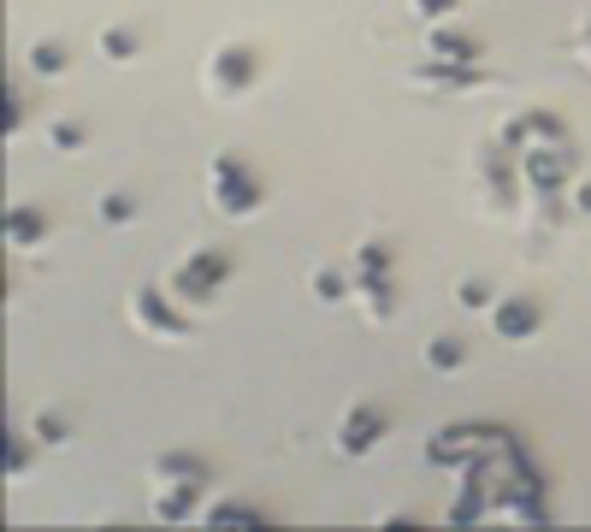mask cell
<instances>
[{
  "label": "cell",
  "instance_id": "9a60e30c",
  "mask_svg": "<svg viewBox=\"0 0 591 532\" xmlns=\"http://www.w3.org/2000/svg\"><path fill=\"white\" fill-rule=\"evenodd\" d=\"M355 296H361L367 320H391L396 314V278H367V284H355Z\"/></svg>",
  "mask_w": 591,
  "mask_h": 532
},
{
  "label": "cell",
  "instance_id": "ba28073f",
  "mask_svg": "<svg viewBox=\"0 0 591 532\" xmlns=\"http://www.w3.org/2000/svg\"><path fill=\"white\" fill-rule=\"evenodd\" d=\"M538 142H568V125L556 113H521V119L503 125V154H526Z\"/></svg>",
  "mask_w": 591,
  "mask_h": 532
},
{
  "label": "cell",
  "instance_id": "2e32d148",
  "mask_svg": "<svg viewBox=\"0 0 591 532\" xmlns=\"http://www.w3.org/2000/svg\"><path fill=\"white\" fill-rule=\"evenodd\" d=\"M308 290H314L320 302H343V296H355V272H343V266H320Z\"/></svg>",
  "mask_w": 591,
  "mask_h": 532
},
{
  "label": "cell",
  "instance_id": "e0dca14e",
  "mask_svg": "<svg viewBox=\"0 0 591 532\" xmlns=\"http://www.w3.org/2000/svg\"><path fill=\"white\" fill-rule=\"evenodd\" d=\"M101 54H107V60H136V54H142V36H136L131 24H107V30H101Z\"/></svg>",
  "mask_w": 591,
  "mask_h": 532
},
{
  "label": "cell",
  "instance_id": "7a4b0ae2",
  "mask_svg": "<svg viewBox=\"0 0 591 532\" xmlns=\"http://www.w3.org/2000/svg\"><path fill=\"white\" fill-rule=\"evenodd\" d=\"M225 284H231V255L225 249H190L184 261L172 266V278H166V290L178 302H213Z\"/></svg>",
  "mask_w": 591,
  "mask_h": 532
},
{
  "label": "cell",
  "instance_id": "7402d4cb",
  "mask_svg": "<svg viewBox=\"0 0 591 532\" xmlns=\"http://www.w3.org/2000/svg\"><path fill=\"white\" fill-rule=\"evenodd\" d=\"M95 213H101V225H131V219H136V201H131V196H119V190H107Z\"/></svg>",
  "mask_w": 591,
  "mask_h": 532
},
{
  "label": "cell",
  "instance_id": "3957f363",
  "mask_svg": "<svg viewBox=\"0 0 591 532\" xmlns=\"http://www.w3.org/2000/svg\"><path fill=\"white\" fill-rule=\"evenodd\" d=\"M568 178H574V148H568V142H538V148L521 154V184L532 196L556 201L568 190Z\"/></svg>",
  "mask_w": 591,
  "mask_h": 532
},
{
  "label": "cell",
  "instance_id": "5b68a950",
  "mask_svg": "<svg viewBox=\"0 0 591 532\" xmlns=\"http://www.w3.org/2000/svg\"><path fill=\"white\" fill-rule=\"evenodd\" d=\"M131 320L154 337H190L196 332V326L178 314V296H172V290H154V284H142L131 296Z\"/></svg>",
  "mask_w": 591,
  "mask_h": 532
},
{
  "label": "cell",
  "instance_id": "44dd1931",
  "mask_svg": "<svg viewBox=\"0 0 591 532\" xmlns=\"http://www.w3.org/2000/svg\"><path fill=\"white\" fill-rule=\"evenodd\" d=\"M48 142H54L60 154H77V148L89 142V131H83L77 119H54V125H48Z\"/></svg>",
  "mask_w": 591,
  "mask_h": 532
},
{
  "label": "cell",
  "instance_id": "d6986e66",
  "mask_svg": "<svg viewBox=\"0 0 591 532\" xmlns=\"http://www.w3.org/2000/svg\"><path fill=\"white\" fill-rule=\"evenodd\" d=\"M461 361H467L461 337H432V343H426V367H432V373H456Z\"/></svg>",
  "mask_w": 591,
  "mask_h": 532
},
{
  "label": "cell",
  "instance_id": "8fae6325",
  "mask_svg": "<svg viewBox=\"0 0 591 532\" xmlns=\"http://www.w3.org/2000/svg\"><path fill=\"white\" fill-rule=\"evenodd\" d=\"M201 491H207V485H178V479H166L160 497H154V521H196Z\"/></svg>",
  "mask_w": 591,
  "mask_h": 532
},
{
  "label": "cell",
  "instance_id": "ffe728a7",
  "mask_svg": "<svg viewBox=\"0 0 591 532\" xmlns=\"http://www.w3.org/2000/svg\"><path fill=\"white\" fill-rule=\"evenodd\" d=\"M30 438H36V444H66L71 420H66V414H54V408H42V414L30 420Z\"/></svg>",
  "mask_w": 591,
  "mask_h": 532
},
{
  "label": "cell",
  "instance_id": "8992f818",
  "mask_svg": "<svg viewBox=\"0 0 591 532\" xmlns=\"http://www.w3.org/2000/svg\"><path fill=\"white\" fill-rule=\"evenodd\" d=\"M491 332L503 337V343H526V337H538V332H544V302H538V296H526V290L497 296V302H491Z\"/></svg>",
  "mask_w": 591,
  "mask_h": 532
},
{
  "label": "cell",
  "instance_id": "30bf717a",
  "mask_svg": "<svg viewBox=\"0 0 591 532\" xmlns=\"http://www.w3.org/2000/svg\"><path fill=\"white\" fill-rule=\"evenodd\" d=\"M432 60H444V66H479L485 60V36H473V30H432Z\"/></svg>",
  "mask_w": 591,
  "mask_h": 532
},
{
  "label": "cell",
  "instance_id": "5bb4252c",
  "mask_svg": "<svg viewBox=\"0 0 591 532\" xmlns=\"http://www.w3.org/2000/svg\"><path fill=\"white\" fill-rule=\"evenodd\" d=\"M24 66L36 71V77H66L71 71V48L60 42V36H42V42L24 48Z\"/></svg>",
  "mask_w": 591,
  "mask_h": 532
},
{
  "label": "cell",
  "instance_id": "6da1fadb",
  "mask_svg": "<svg viewBox=\"0 0 591 532\" xmlns=\"http://www.w3.org/2000/svg\"><path fill=\"white\" fill-rule=\"evenodd\" d=\"M207 190H213V207L219 213H231V219H243V213H255L266 196L261 172L237 154V148H225V154H213V172H207Z\"/></svg>",
  "mask_w": 591,
  "mask_h": 532
},
{
  "label": "cell",
  "instance_id": "277c9868",
  "mask_svg": "<svg viewBox=\"0 0 591 532\" xmlns=\"http://www.w3.org/2000/svg\"><path fill=\"white\" fill-rule=\"evenodd\" d=\"M261 83V48L249 42H219L207 60V89L213 95H249Z\"/></svg>",
  "mask_w": 591,
  "mask_h": 532
},
{
  "label": "cell",
  "instance_id": "9c48e42d",
  "mask_svg": "<svg viewBox=\"0 0 591 532\" xmlns=\"http://www.w3.org/2000/svg\"><path fill=\"white\" fill-rule=\"evenodd\" d=\"M0 237H6V249H42L48 213H42L36 201H18V207H6V219H0Z\"/></svg>",
  "mask_w": 591,
  "mask_h": 532
},
{
  "label": "cell",
  "instance_id": "ac0fdd59",
  "mask_svg": "<svg viewBox=\"0 0 591 532\" xmlns=\"http://www.w3.org/2000/svg\"><path fill=\"white\" fill-rule=\"evenodd\" d=\"M456 302L467 308V314H491L497 290H491V278H479V272H473V278H461V284H456Z\"/></svg>",
  "mask_w": 591,
  "mask_h": 532
},
{
  "label": "cell",
  "instance_id": "603a6c76",
  "mask_svg": "<svg viewBox=\"0 0 591 532\" xmlns=\"http://www.w3.org/2000/svg\"><path fill=\"white\" fill-rule=\"evenodd\" d=\"M207 521H213V527H231V521H249V527H255V521H261V509H255V503H213V509H207Z\"/></svg>",
  "mask_w": 591,
  "mask_h": 532
},
{
  "label": "cell",
  "instance_id": "4316f807",
  "mask_svg": "<svg viewBox=\"0 0 591 532\" xmlns=\"http://www.w3.org/2000/svg\"><path fill=\"white\" fill-rule=\"evenodd\" d=\"M580 42H586V54H591V24H586V30H580Z\"/></svg>",
  "mask_w": 591,
  "mask_h": 532
},
{
  "label": "cell",
  "instance_id": "cb8c5ba5",
  "mask_svg": "<svg viewBox=\"0 0 591 532\" xmlns=\"http://www.w3.org/2000/svg\"><path fill=\"white\" fill-rule=\"evenodd\" d=\"M18 467H30V444H24V432H6V473H18Z\"/></svg>",
  "mask_w": 591,
  "mask_h": 532
},
{
  "label": "cell",
  "instance_id": "4fadbf2b",
  "mask_svg": "<svg viewBox=\"0 0 591 532\" xmlns=\"http://www.w3.org/2000/svg\"><path fill=\"white\" fill-rule=\"evenodd\" d=\"M154 479H178V485H207L213 479V467L190 456V450H166V456H154Z\"/></svg>",
  "mask_w": 591,
  "mask_h": 532
},
{
  "label": "cell",
  "instance_id": "52a82bcc",
  "mask_svg": "<svg viewBox=\"0 0 591 532\" xmlns=\"http://www.w3.org/2000/svg\"><path fill=\"white\" fill-rule=\"evenodd\" d=\"M385 432H391V414L373 408V402H355V408L337 420V456H367Z\"/></svg>",
  "mask_w": 591,
  "mask_h": 532
},
{
  "label": "cell",
  "instance_id": "7c38bea8",
  "mask_svg": "<svg viewBox=\"0 0 591 532\" xmlns=\"http://www.w3.org/2000/svg\"><path fill=\"white\" fill-rule=\"evenodd\" d=\"M349 272H355V284H367V278H396V249L385 237H367V243L355 249Z\"/></svg>",
  "mask_w": 591,
  "mask_h": 532
},
{
  "label": "cell",
  "instance_id": "484cf974",
  "mask_svg": "<svg viewBox=\"0 0 591 532\" xmlns=\"http://www.w3.org/2000/svg\"><path fill=\"white\" fill-rule=\"evenodd\" d=\"M574 213H591V184H574Z\"/></svg>",
  "mask_w": 591,
  "mask_h": 532
},
{
  "label": "cell",
  "instance_id": "d4e9b609",
  "mask_svg": "<svg viewBox=\"0 0 591 532\" xmlns=\"http://www.w3.org/2000/svg\"><path fill=\"white\" fill-rule=\"evenodd\" d=\"M408 6H414L420 18H450V12H456L461 0H408Z\"/></svg>",
  "mask_w": 591,
  "mask_h": 532
}]
</instances>
